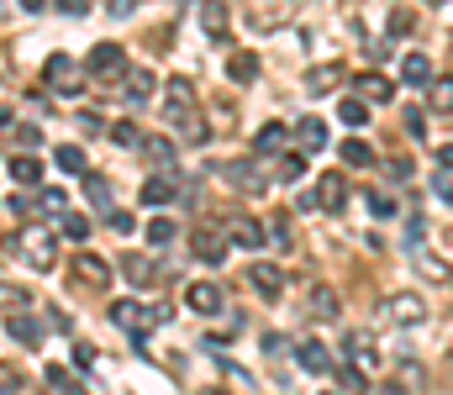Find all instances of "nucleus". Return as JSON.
Instances as JSON below:
<instances>
[{
    "mask_svg": "<svg viewBox=\"0 0 453 395\" xmlns=\"http://www.w3.org/2000/svg\"><path fill=\"white\" fill-rule=\"evenodd\" d=\"M5 248H21V259L32 263V269H53V263H58L53 232H42V227H27V232H21V238H11Z\"/></svg>",
    "mask_w": 453,
    "mask_h": 395,
    "instance_id": "obj_8",
    "label": "nucleus"
},
{
    "mask_svg": "<svg viewBox=\"0 0 453 395\" xmlns=\"http://www.w3.org/2000/svg\"><path fill=\"white\" fill-rule=\"evenodd\" d=\"M342 359H348V369L374 375V369H380V343H374L369 332H348V338H342Z\"/></svg>",
    "mask_w": 453,
    "mask_h": 395,
    "instance_id": "obj_10",
    "label": "nucleus"
},
{
    "mask_svg": "<svg viewBox=\"0 0 453 395\" xmlns=\"http://www.w3.org/2000/svg\"><path fill=\"white\" fill-rule=\"evenodd\" d=\"M390 32H395V37H411V32H417V11L395 5V11H390Z\"/></svg>",
    "mask_w": 453,
    "mask_h": 395,
    "instance_id": "obj_40",
    "label": "nucleus"
},
{
    "mask_svg": "<svg viewBox=\"0 0 453 395\" xmlns=\"http://www.w3.org/2000/svg\"><path fill=\"white\" fill-rule=\"evenodd\" d=\"M242 279H248L264 300H280V295H285V269H280V263H248Z\"/></svg>",
    "mask_w": 453,
    "mask_h": 395,
    "instance_id": "obj_16",
    "label": "nucleus"
},
{
    "mask_svg": "<svg viewBox=\"0 0 453 395\" xmlns=\"http://www.w3.org/2000/svg\"><path fill=\"white\" fill-rule=\"evenodd\" d=\"M153 90H158V74H148V69H132V74H127V85H121V95H127L132 106H148V101H153Z\"/></svg>",
    "mask_w": 453,
    "mask_h": 395,
    "instance_id": "obj_22",
    "label": "nucleus"
},
{
    "mask_svg": "<svg viewBox=\"0 0 453 395\" xmlns=\"http://www.w3.org/2000/svg\"><path fill=\"white\" fill-rule=\"evenodd\" d=\"M301 206H306V211L338 216L342 206H348V179H342V174H317V185H311V195H306Z\"/></svg>",
    "mask_w": 453,
    "mask_h": 395,
    "instance_id": "obj_6",
    "label": "nucleus"
},
{
    "mask_svg": "<svg viewBox=\"0 0 453 395\" xmlns=\"http://www.w3.org/2000/svg\"><path fill=\"white\" fill-rule=\"evenodd\" d=\"M80 127H85V132H106V122H101L96 111H80Z\"/></svg>",
    "mask_w": 453,
    "mask_h": 395,
    "instance_id": "obj_54",
    "label": "nucleus"
},
{
    "mask_svg": "<svg viewBox=\"0 0 453 395\" xmlns=\"http://www.w3.org/2000/svg\"><path fill=\"white\" fill-rule=\"evenodd\" d=\"M226 80H232V85H253V80H258V53L232 48V53H226Z\"/></svg>",
    "mask_w": 453,
    "mask_h": 395,
    "instance_id": "obj_20",
    "label": "nucleus"
},
{
    "mask_svg": "<svg viewBox=\"0 0 453 395\" xmlns=\"http://www.w3.org/2000/svg\"><path fill=\"white\" fill-rule=\"evenodd\" d=\"M69 274H74V285H85V290L111 285V263L101 259V254H90V248H80V254L69 259Z\"/></svg>",
    "mask_w": 453,
    "mask_h": 395,
    "instance_id": "obj_11",
    "label": "nucleus"
},
{
    "mask_svg": "<svg viewBox=\"0 0 453 395\" xmlns=\"http://www.w3.org/2000/svg\"><path fill=\"white\" fill-rule=\"evenodd\" d=\"M401 80L406 85H433V58L427 53H406L401 58Z\"/></svg>",
    "mask_w": 453,
    "mask_h": 395,
    "instance_id": "obj_28",
    "label": "nucleus"
},
{
    "mask_svg": "<svg viewBox=\"0 0 453 395\" xmlns=\"http://www.w3.org/2000/svg\"><path fill=\"white\" fill-rule=\"evenodd\" d=\"M226 27H232V16H226V0H206V5H201V32H206L211 42H226V37H232Z\"/></svg>",
    "mask_w": 453,
    "mask_h": 395,
    "instance_id": "obj_19",
    "label": "nucleus"
},
{
    "mask_svg": "<svg viewBox=\"0 0 453 395\" xmlns=\"http://www.w3.org/2000/svg\"><path fill=\"white\" fill-rule=\"evenodd\" d=\"M226 243L232 248H264L269 243V227L253 222V216H226Z\"/></svg>",
    "mask_w": 453,
    "mask_h": 395,
    "instance_id": "obj_15",
    "label": "nucleus"
},
{
    "mask_svg": "<svg viewBox=\"0 0 453 395\" xmlns=\"http://www.w3.org/2000/svg\"><path fill=\"white\" fill-rule=\"evenodd\" d=\"M106 227H111V232H132V211L111 206V211H106Z\"/></svg>",
    "mask_w": 453,
    "mask_h": 395,
    "instance_id": "obj_49",
    "label": "nucleus"
},
{
    "mask_svg": "<svg viewBox=\"0 0 453 395\" xmlns=\"http://www.w3.org/2000/svg\"><path fill=\"white\" fill-rule=\"evenodd\" d=\"M16 5H21V11H27V16H37V11H42V5H48V0H16Z\"/></svg>",
    "mask_w": 453,
    "mask_h": 395,
    "instance_id": "obj_57",
    "label": "nucleus"
},
{
    "mask_svg": "<svg viewBox=\"0 0 453 395\" xmlns=\"http://www.w3.org/2000/svg\"><path fill=\"white\" fill-rule=\"evenodd\" d=\"M11 211H16V216H58V222H64V216H69V195H64V190L16 195V201H11Z\"/></svg>",
    "mask_w": 453,
    "mask_h": 395,
    "instance_id": "obj_9",
    "label": "nucleus"
},
{
    "mask_svg": "<svg viewBox=\"0 0 453 395\" xmlns=\"http://www.w3.org/2000/svg\"><path fill=\"white\" fill-rule=\"evenodd\" d=\"M269 243H274V248H296V243H290V222H285V216H274V222H269Z\"/></svg>",
    "mask_w": 453,
    "mask_h": 395,
    "instance_id": "obj_47",
    "label": "nucleus"
},
{
    "mask_svg": "<svg viewBox=\"0 0 453 395\" xmlns=\"http://www.w3.org/2000/svg\"><path fill=\"white\" fill-rule=\"evenodd\" d=\"M433 195H438L443 206H453V179L443 174V169H438V179H433Z\"/></svg>",
    "mask_w": 453,
    "mask_h": 395,
    "instance_id": "obj_51",
    "label": "nucleus"
},
{
    "mask_svg": "<svg viewBox=\"0 0 453 395\" xmlns=\"http://www.w3.org/2000/svg\"><path fill=\"white\" fill-rule=\"evenodd\" d=\"M290 16H296V0H242V27L258 37L290 27Z\"/></svg>",
    "mask_w": 453,
    "mask_h": 395,
    "instance_id": "obj_2",
    "label": "nucleus"
},
{
    "mask_svg": "<svg viewBox=\"0 0 453 395\" xmlns=\"http://www.w3.org/2000/svg\"><path fill=\"white\" fill-rule=\"evenodd\" d=\"M380 322L385 327H422L427 322V300L417 290H395V295L380 300Z\"/></svg>",
    "mask_w": 453,
    "mask_h": 395,
    "instance_id": "obj_3",
    "label": "nucleus"
},
{
    "mask_svg": "<svg viewBox=\"0 0 453 395\" xmlns=\"http://www.w3.org/2000/svg\"><path fill=\"white\" fill-rule=\"evenodd\" d=\"M5 174H11L16 185H37V179H42V158H32V153H11V158H5Z\"/></svg>",
    "mask_w": 453,
    "mask_h": 395,
    "instance_id": "obj_24",
    "label": "nucleus"
},
{
    "mask_svg": "<svg viewBox=\"0 0 453 395\" xmlns=\"http://www.w3.org/2000/svg\"><path fill=\"white\" fill-rule=\"evenodd\" d=\"M222 179L237 185V190H248V195H264L269 190V174L258 169V158H232V163H222Z\"/></svg>",
    "mask_w": 453,
    "mask_h": 395,
    "instance_id": "obj_12",
    "label": "nucleus"
},
{
    "mask_svg": "<svg viewBox=\"0 0 453 395\" xmlns=\"http://www.w3.org/2000/svg\"><path fill=\"white\" fill-rule=\"evenodd\" d=\"M338 122H348V127H369V101L348 95V101L338 106Z\"/></svg>",
    "mask_w": 453,
    "mask_h": 395,
    "instance_id": "obj_36",
    "label": "nucleus"
},
{
    "mask_svg": "<svg viewBox=\"0 0 453 395\" xmlns=\"http://www.w3.org/2000/svg\"><path fill=\"white\" fill-rule=\"evenodd\" d=\"M296 137H301L306 153H317V148H327V122H322V117H301V122H296Z\"/></svg>",
    "mask_w": 453,
    "mask_h": 395,
    "instance_id": "obj_29",
    "label": "nucleus"
},
{
    "mask_svg": "<svg viewBox=\"0 0 453 395\" xmlns=\"http://www.w3.org/2000/svg\"><path fill=\"white\" fill-rule=\"evenodd\" d=\"M53 5H58L64 16H85V11H90V0H53Z\"/></svg>",
    "mask_w": 453,
    "mask_h": 395,
    "instance_id": "obj_53",
    "label": "nucleus"
},
{
    "mask_svg": "<svg viewBox=\"0 0 453 395\" xmlns=\"http://www.w3.org/2000/svg\"><path fill=\"white\" fill-rule=\"evenodd\" d=\"M121 269H127V279H132V285H148V279L158 274V269H153V259H148V254H127V259H121Z\"/></svg>",
    "mask_w": 453,
    "mask_h": 395,
    "instance_id": "obj_35",
    "label": "nucleus"
},
{
    "mask_svg": "<svg viewBox=\"0 0 453 395\" xmlns=\"http://www.w3.org/2000/svg\"><path fill=\"white\" fill-rule=\"evenodd\" d=\"M306 311H311V316H322V322H333V316H338V295H333L327 285H317V290L306 295Z\"/></svg>",
    "mask_w": 453,
    "mask_h": 395,
    "instance_id": "obj_32",
    "label": "nucleus"
},
{
    "mask_svg": "<svg viewBox=\"0 0 453 395\" xmlns=\"http://www.w3.org/2000/svg\"><path fill=\"white\" fill-rule=\"evenodd\" d=\"M169 201H180V174L174 169H153L142 179V206H169Z\"/></svg>",
    "mask_w": 453,
    "mask_h": 395,
    "instance_id": "obj_14",
    "label": "nucleus"
},
{
    "mask_svg": "<svg viewBox=\"0 0 453 395\" xmlns=\"http://www.w3.org/2000/svg\"><path fill=\"white\" fill-rule=\"evenodd\" d=\"M342 85H348V69H342V64H317V69L306 74V90H311V95H333Z\"/></svg>",
    "mask_w": 453,
    "mask_h": 395,
    "instance_id": "obj_18",
    "label": "nucleus"
},
{
    "mask_svg": "<svg viewBox=\"0 0 453 395\" xmlns=\"http://www.w3.org/2000/svg\"><path fill=\"white\" fill-rule=\"evenodd\" d=\"M85 195H90V206H96V211H101V216H106V211H111V185H106V179H101V174H96V169H90V174H85Z\"/></svg>",
    "mask_w": 453,
    "mask_h": 395,
    "instance_id": "obj_33",
    "label": "nucleus"
},
{
    "mask_svg": "<svg viewBox=\"0 0 453 395\" xmlns=\"http://www.w3.org/2000/svg\"><path fill=\"white\" fill-rule=\"evenodd\" d=\"M32 306V295L21 290V285H5V316H16V311H27Z\"/></svg>",
    "mask_w": 453,
    "mask_h": 395,
    "instance_id": "obj_43",
    "label": "nucleus"
},
{
    "mask_svg": "<svg viewBox=\"0 0 453 395\" xmlns=\"http://www.w3.org/2000/svg\"><path fill=\"white\" fill-rule=\"evenodd\" d=\"M190 254H196L201 263H222L226 259V238H222V232H206V227H201V232L190 238Z\"/></svg>",
    "mask_w": 453,
    "mask_h": 395,
    "instance_id": "obj_23",
    "label": "nucleus"
},
{
    "mask_svg": "<svg viewBox=\"0 0 453 395\" xmlns=\"http://www.w3.org/2000/svg\"><path fill=\"white\" fill-rule=\"evenodd\" d=\"M180 137H190V142H206V137H211V127H206L201 117H190V122L180 127Z\"/></svg>",
    "mask_w": 453,
    "mask_h": 395,
    "instance_id": "obj_50",
    "label": "nucleus"
},
{
    "mask_svg": "<svg viewBox=\"0 0 453 395\" xmlns=\"http://www.w3.org/2000/svg\"><path fill=\"white\" fill-rule=\"evenodd\" d=\"M5 137L16 142V153H27V148H37V142H42V132H37V127H11Z\"/></svg>",
    "mask_w": 453,
    "mask_h": 395,
    "instance_id": "obj_42",
    "label": "nucleus"
},
{
    "mask_svg": "<svg viewBox=\"0 0 453 395\" xmlns=\"http://www.w3.org/2000/svg\"><path fill=\"white\" fill-rule=\"evenodd\" d=\"M42 80H48V90H58V95H80L90 74H85V69H80L69 53H53V58L42 64Z\"/></svg>",
    "mask_w": 453,
    "mask_h": 395,
    "instance_id": "obj_4",
    "label": "nucleus"
},
{
    "mask_svg": "<svg viewBox=\"0 0 453 395\" xmlns=\"http://www.w3.org/2000/svg\"><path fill=\"white\" fill-rule=\"evenodd\" d=\"M0 385H5V395H21V380H16V369H5V375H0Z\"/></svg>",
    "mask_w": 453,
    "mask_h": 395,
    "instance_id": "obj_56",
    "label": "nucleus"
},
{
    "mask_svg": "<svg viewBox=\"0 0 453 395\" xmlns=\"http://www.w3.org/2000/svg\"><path fill=\"white\" fill-rule=\"evenodd\" d=\"M111 137L121 142V148H142V132H137V122H116Z\"/></svg>",
    "mask_w": 453,
    "mask_h": 395,
    "instance_id": "obj_44",
    "label": "nucleus"
},
{
    "mask_svg": "<svg viewBox=\"0 0 453 395\" xmlns=\"http://www.w3.org/2000/svg\"><path fill=\"white\" fill-rule=\"evenodd\" d=\"M296 359H301L306 375H333V353H327V343H317V338H301V343H296Z\"/></svg>",
    "mask_w": 453,
    "mask_h": 395,
    "instance_id": "obj_17",
    "label": "nucleus"
},
{
    "mask_svg": "<svg viewBox=\"0 0 453 395\" xmlns=\"http://www.w3.org/2000/svg\"><path fill=\"white\" fill-rule=\"evenodd\" d=\"M306 174V153H280V179L290 185V179H301Z\"/></svg>",
    "mask_w": 453,
    "mask_h": 395,
    "instance_id": "obj_41",
    "label": "nucleus"
},
{
    "mask_svg": "<svg viewBox=\"0 0 453 395\" xmlns=\"http://www.w3.org/2000/svg\"><path fill=\"white\" fill-rule=\"evenodd\" d=\"M201 395H226V391H201Z\"/></svg>",
    "mask_w": 453,
    "mask_h": 395,
    "instance_id": "obj_58",
    "label": "nucleus"
},
{
    "mask_svg": "<svg viewBox=\"0 0 453 395\" xmlns=\"http://www.w3.org/2000/svg\"><path fill=\"white\" fill-rule=\"evenodd\" d=\"M438 169H443V174H453V142H443V148H438Z\"/></svg>",
    "mask_w": 453,
    "mask_h": 395,
    "instance_id": "obj_55",
    "label": "nucleus"
},
{
    "mask_svg": "<svg viewBox=\"0 0 453 395\" xmlns=\"http://www.w3.org/2000/svg\"><path fill=\"white\" fill-rule=\"evenodd\" d=\"M427 5H449V0H427Z\"/></svg>",
    "mask_w": 453,
    "mask_h": 395,
    "instance_id": "obj_59",
    "label": "nucleus"
},
{
    "mask_svg": "<svg viewBox=\"0 0 453 395\" xmlns=\"http://www.w3.org/2000/svg\"><path fill=\"white\" fill-rule=\"evenodd\" d=\"M142 158H148L153 169H174V142L158 137V132H148V137H142Z\"/></svg>",
    "mask_w": 453,
    "mask_h": 395,
    "instance_id": "obj_26",
    "label": "nucleus"
},
{
    "mask_svg": "<svg viewBox=\"0 0 453 395\" xmlns=\"http://www.w3.org/2000/svg\"><path fill=\"white\" fill-rule=\"evenodd\" d=\"M85 74H90L96 85H127V74H132L127 48H121V42H96V48L85 53Z\"/></svg>",
    "mask_w": 453,
    "mask_h": 395,
    "instance_id": "obj_1",
    "label": "nucleus"
},
{
    "mask_svg": "<svg viewBox=\"0 0 453 395\" xmlns=\"http://www.w3.org/2000/svg\"><path fill=\"white\" fill-rule=\"evenodd\" d=\"M364 201H369V211H374L380 222H385V216H395V201H390L385 190H374V195H364Z\"/></svg>",
    "mask_w": 453,
    "mask_h": 395,
    "instance_id": "obj_45",
    "label": "nucleus"
},
{
    "mask_svg": "<svg viewBox=\"0 0 453 395\" xmlns=\"http://www.w3.org/2000/svg\"><path fill=\"white\" fill-rule=\"evenodd\" d=\"M353 85H358V101H369V106H380V101H390V80L385 74H353Z\"/></svg>",
    "mask_w": 453,
    "mask_h": 395,
    "instance_id": "obj_25",
    "label": "nucleus"
},
{
    "mask_svg": "<svg viewBox=\"0 0 453 395\" xmlns=\"http://www.w3.org/2000/svg\"><path fill=\"white\" fill-rule=\"evenodd\" d=\"M164 316H169L164 306L148 311L142 300H111V327H121L127 338H142V327H148V322H164Z\"/></svg>",
    "mask_w": 453,
    "mask_h": 395,
    "instance_id": "obj_7",
    "label": "nucleus"
},
{
    "mask_svg": "<svg viewBox=\"0 0 453 395\" xmlns=\"http://www.w3.org/2000/svg\"><path fill=\"white\" fill-rule=\"evenodd\" d=\"M53 163H58L64 174H80V179L90 174V158H85V148H74V142H58V148H53Z\"/></svg>",
    "mask_w": 453,
    "mask_h": 395,
    "instance_id": "obj_27",
    "label": "nucleus"
},
{
    "mask_svg": "<svg viewBox=\"0 0 453 395\" xmlns=\"http://www.w3.org/2000/svg\"><path fill=\"white\" fill-rule=\"evenodd\" d=\"M338 380H342V391H364L369 375H358V369H338Z\"/></svg>",
    "mask_w": 453,
    "mask_h": 395,
    "instance_id": "obj_52",
    "label": "nucleus"
},
{
    "mask_svg": "<svg viewBox=\"0 0 453 395\" xmlns=\"http://www.w3.org/2000/svg\"><path fill=\"white\" fill-rule=\"evenodd\" d=\"M185 306L201 311V316H217V311L226 306V295H222L217 279H190V285H185Z\"/></svg>",
    "mask_w": 453,
    "mask_h": 395,
    "instance_id": "obj_13",
    "label": "nucleus"
},
{
    "mask_svg": "<svg viewBox=\"0 0 453 395\" xmlns=\"http://www.w3.org/2000/svg\"><path fill=\"white\" fill-rule=\"evenodd\" d=\"M422 232H427V227H422V216L411 211V216H406V248H411V254H422Z\"/></svg>",
    "mask_w": 453,
    "mask_h": 395,
    "instance_id": "obj_46",
    "label": "nucleus"
},
{
    "mask_svg": "<svg viewBox=\"0 0 453 395\" xmlns=\"http://www.w3.org/2000/svg\"><path fill=\"white\" fill-rule=\"evenodd\" d=\"M58 232H64V238H74V243H85V238H90V216H80V211H69V216L58 222Z\"/></svg>",
    "mask_w": 453,
    "mask_h": 395,
    "instance_id": "obj_39",
    "label": "nucleus"
},
{
    "mask_svg": "<svg viewBox=\"0 0 453 395\" xmlns=\"http://www.w3.org/2000/svg\"><path fill=\"white\" fill-rule=\"evenodd\" d=\"M5 338H11V343H21V348H37L48 332H42V327H37L27 311H16V316H5Z\"/></svg>",
    "mask_w": 453,
    "mask_h": 395,
    "instance_id": "obj_21",
    "label": "nucleus"
},
{
    "mask_svg": "<svg viewBox=\"0 0 453 395\" xmlns=\"http://www.w3.org/2000/svg\"><path fill=\"white\" fill-rule=\"evenodd\" d=\"M433 111H443L453 122V80L443 74V80H433Z\"/></svg>",
    "mask_w": 453,
    "mask_h": 395,
    "instance_id": "obj_38",
    "label": "nucleus"
},
{
    "mask_svg": "<svg viewBox=\"0 0 453 395\" xmlns=\"http://www.w3.org/2000/svg\"><path fill=\"white\" fill-rule=\"evenodd\" d=\"M401 117H406V132H411V137H422V132H427V111H422V106H406Z\"/></svg>",
    "mask_w": 453,
    "mask_h": 395,
    "instance_id": "obj_48",
    "label": "nucleus"
},
{
    "mask_svg": "<svg viewBox=\"0 0 453 395\" xmlns=\"http://www.w3.org/2000/svg\"><path fill=\"white\" fill-rule=\"evenodd\" d=\"M48 385H53L58 395H85V385H80V380H74L64 364H53V369H48Z\"/></svg>",
    "mask_w": 453,
    "mask_h": 395,
    "instance_id": "obj_37",
    "label": "nucleus"
},
{
    "mask_svg": "<svg viewBox=\"0 0 453 395\" xmlns=\"http://www.w3.org/2000/svg\"><path fill=\"white\" fill-rule=\"evenodd\" d=\"M174 238H180V227H174L169 216H153V222H148V248H169Z\"/></svg>",
    "mask_w": 453,
    "mask_h": 395,
    "instance_id": "obj_34",
    "label": "nucleus"
},
{
    "mask_svg": "<svg viewBox=\"0 0 453 395\" xmlns=\"http://www.w3.org/2000/svg\"><path fill=\"white\" fill-rule=\"evenodd\" d=\"M338 158H342V163H348V169H369V163H374L380 153H374V148H369L364 137H348V142H342V148H338Z\"/></svg>",
    "mask_w": 453,
    "mask_h": 395,
    "instance_id": "obj_30",
    "label": "nucleus"
},
{
    "mask_svg": "<svg viewBox=\"0 0 453 395\" xmlns=\"http://www.w3.org/2000/svg\"><path fill=\"white\" fill-rule=\"evenodd\" d=\"M196 117V85L185 80V74H174L169 85H164V122L169 127H185Z\"/></svg>",
    "mask_w": 453,
    "mask_h": 395,
    "instance_id": "obj_5",
    "label": "nucleus"
},
{
    "mask_svg": "<svg viewBox=\"0 0 453 395\" xmlns=\"http://www.w3.org/2000/svg\"><path fill=\"white\" fill-rule=\"evenodd\" d=\"M327 395H338V391H327Z\"/></svg>",
    "mask_w": 453,
    "mask_h": 395,
    "instance_id": "obj_60",
    "label": "nucleus"
},
{
    "mask_svg": "<svg viewBox=\"0 0 453 395\" xmlns=\"http://www.w3.org/2000/svg\"><path fill=\"white\" fill-rule=\"evenodd\" d=\"M285 137H290V132L280 127V122H269V127H258V137H253V153H258V158H269V153L280 158V148H285Z\"/></svg>",
    "mask_w": 453,
    "mask_h": 395,
    "instance_id": "obj_31",
    "label": "nucleus"
}]
</instances>
